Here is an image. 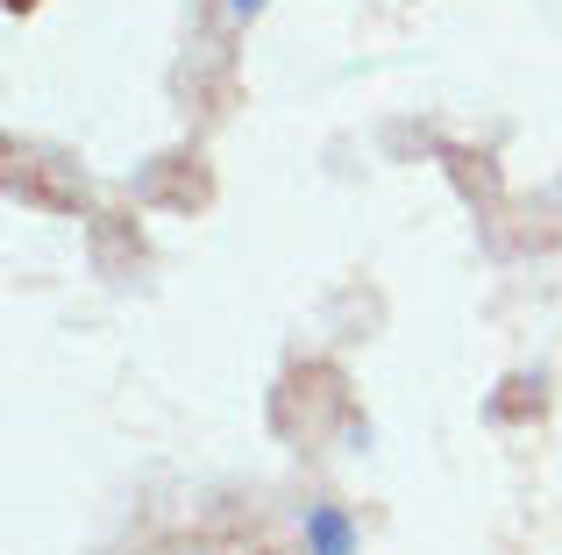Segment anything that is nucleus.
<instances>
[{
  "label": "nucleus",
  "mask_w": 562,
  "mask_h": 555,
  "mask_svg": "<svg viewBox=\"0 0 562 555\" xmlns=\"http://www.w3.org/2000/svg\"><path fill=\"white\" fill-rule=\"evenodd\" d=\"M306 555H357V528L342 506H314L306 513Z\"/></svg>",
  "instance_id": "nucleus-1"
},
{
  "label": "nucleus",
  "mask_w": 562,
  "mask_h": 555,
  "mask_svg": "<svg viewBox=\"0 0 562 555\" xmlns=\"http://www.w3.org/2000/svg\"><path fill=\"white\" fill-rule=\"evenodd\" d=\"M228 8H235V14H257V8H263V0H228Z\"/></svg>",
  "instance_id": "nucleus-2"
}]
</instances>
